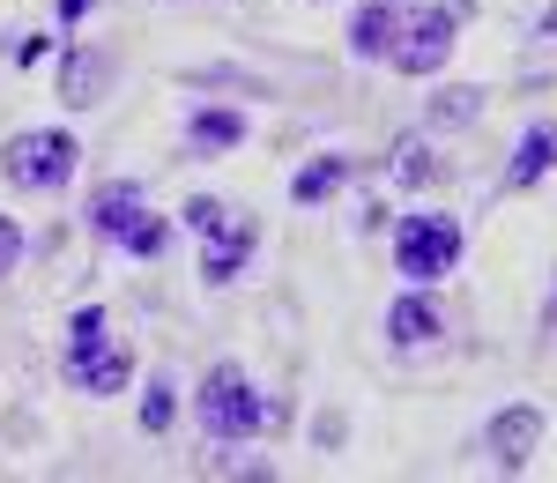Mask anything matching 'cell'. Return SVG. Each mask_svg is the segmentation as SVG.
Wrapping results in <instances>:
<instances>
[{
  "label": "cell",
  "instance_id": "6da1fadb",
  "mask_svg": "<svg viewBox=\"0 0 557 483\" xmlns=\"http://www.w3.org/2000/svg\"><path fill=\"white\" fill-rule=\"evenodd\" d=\"M194 417H201V432H209L215 446H246L268 424V409H260V387L246 380V364H209L201 372V395H194Z\"/></svg>",
  "mask_w": 557,
  "mask_h": 483
},
{
  "label": "cell",
  "instance_id": "7a4b0ae2",
  "mask_svg": "<svg viewBox=\"0 0 557 483\" xmlns=\"http://www.w3.org/2000/svg\"><path fill=\"white\" fill-rule=\"evenodd\" d=\"M75 164H83V141L67 127H23L0 149V172H8L15 194H60L75 178Z\"/></svg>",
  "mask_w": 557,
  "mask_h": 483
},
{
  "label": "cell",
  "instance_id": "3957f363",
  "mask_svg": "<svg viewBox=\"0 0 557 483\" xmlns=\"http://www.w3.org/2000/svg\"><path fill=\"white\" fill-rule=\"evenodd\" d=\"M454 261H461V223L454 216H401V231H394V268L417 290H431L438 275H454Z\"/></svg>",
  "mask_w": 557,
  "mask_h": 483
},
{
  "label": "cell",
  "instance_id": "277c9868",
  "mask_svg": "<svg viewBox=\"0 0 557 483\" xmlns=\"http://www.w3.org/2000/svg\"><path fill=\"white\" fill-rule=\"evenodd\" d=\"M454 60V15L446 8H417V15H394V45H386V67L424 83Z\"/></svg>",
  "mask_w": 557,
  "mask_h": 483
},
{
  "label": "cell",
  "instance_id": "5b68a950",
  "mask_svg": "<svg viewBox=\"0 0 557 483\" xmlns=\"http://www.w3.org/2000/svg\"><path fill=\"white\" fill-rule=\"evenodd\" d=\"M483 446H491V461H498L506 476H520V469L535 461V446H543V409H535V401L498 409V417H491V432H483Z\"/></svg>",
  "mask_w": 557,
  "mask_h": 483
},
{
  "label": "cell",
  "instance_id": "8992f818",
  "mask_svg": "<svg viewBox=\"0 0 557 483\" xmlns=\"http://www.w3.org/2000/svg\"><path fill=\"white\" fill-rule=\"evenodd\" d=\"M134 380V350H120V343H97V350L67 357V387L75 395H120Z\"/></svg>",
  "mask_w": 557,
  "mask_h": 483
},
{
  "label": "cell",
  "instance_id": "52a82bcc",
  "mask_svg": "<svg viewBox=\"0 0 557 483\" xmlns=\"http://www.w3.org/2000/svg\"><path fill=\"white\" fill-rule=\"evenodd\" d=\"M438 335H446L438 306L409 283V298H394V306H386V343H394V350H424V343H438Z\"/></svg>",
  "mask_w": 557,
  "mask_h": 483
},
{
  "label": "cell",
  "instance_id": "ba28073f",
  "mask_svg": "<svg viewBox=\"0 0 557 483\" xmlns=\"http://www.w3.org/2000/svg\"><path fill=\"white\" fill-rule=\"evenodd\" d=\"M253 246H260V231L253 223H215L209 231V253H201V283H215V290H223V283H231V275H238V268L253 261Z\"/></svg>",
  "mask_w": 557,
  "mask_h": 483
},
{
  "label": "cell",
  "instance_id": "9c48e42d",
  "mask_svg": "<svg viewBox=\"0 0 557 483\" xmlns=\"http://www.w3.org/2000/svg\"><path fill=\"white\" fill-rule=\"evenodd\" d=\"M557 172V120H535V127L513 141V164H506V186L528 194V186H543Z\"/></svg>",
  "mask_w": 557,
  "mask_h": 483
},
{
  "label": "cell",
  "instance_id": "30bf717a",
  "mask_svg": "<svg viewBox=\"0 0 557 483\" xmlns=\"http://www.w3.org/2000/svg\"><path fill=\"white\" fill-rule=\"evenodd\" d=\"M134 216H141V186H134V178H104V186L89 194V231H97L104 246H120Z\"/></svg>",
  "mask_w": 557,
  "mask_h": 483
},
{
  "label": "cell",
  "instance_id": "8fae6325",
  "mask_svg": "<svg viewBox=\"0 0 557 483\" xmlns=\"http://www.w3.org/2000/svg\"><path fill=\"white\" fill-rule=\"evenodd\" d=\"M238 141H246V112H231V104H209V112L186 120V149H194V157H223V149H238Z\"/></svg>",
  "mask_w": 557,
  "mask_h": 483
},
{
  "label": "cell",
  "instance_id": "7c38bea8",
  "mask_svg": "<svg viewBox=\"0 0 557 483\" xmlns=\"http://www.w3.org/2000/svg\"><path fill=\"white\" fill-rule=\"evenodd\" d=\"M349 172H357V157H312V164L290 178V201H298V209H320V201H335L349 186Z\"/></svg>",
  "mask_w": 557,
  "mask_h": 483
},
{
  "label": "cell",
  "instance_id": "4fadbf2b",
  "mask_svg": "<svg viewBox=\"0 0 557 483\" xmlns=\"http://www.w3.org/2000/svg\"><path fill=\"white\" fill-rule=\"evenodd\" d=\"M104 75H112L104 52H67V60H60V104H75V112L97 104V97H104Z\"/></svg>",
  "mask_w": 557,
  "mask_h": 483
},
{
  "label": "cell",
  "instance_id": "5bb4252c",
  "mask_svg": "<svg viewBox=\"0 0 557 483\" xmlns=\"http://www.w3.org/2000/svg\"><path fill=\"white\" fill-rule=\"evenodd\" d=\"M386 45H394V8H386V0H364V8L349 15V52H357V60H386Z\"/></svg>",
  "mask_w": 557,
  "mask_h": 483
},
{
  "label": "cell",
  "instance_id": "9a60e30c",
  "mask_svg": "<svg viewBox=\"0 0 557 483\" xmlns=\"http://www.w3.org/2000/svg\"><path fill=\"white\" fill-rule=\"evenodd\" d=\"M172 424H178V387L164 380V372H157V380L141 387V432H149V439H164Z\"/></svg>",
  "mask_w": 557,
  "mask_h": 483
},
{
  "label": "cell",
  "instance_id": "2e32d148",
  "mask_svg": "<svg viewBox=\"0 0 557 483\" xmlns=\"http://www.w3.org/2000/svg\"><path fill=\"white\" fill-rule=\"evenodd\" d=\"M394 172H401V186H438V178H446V164H438V149H431V141H417V134H409V141L394 149Z\"/></svg>",
  "mask_w": 557,
  "mask_h": 483
},
{
  "label": "cell",
  "instance_id": "e0dca14e",
  "mask_svg": "<svg viewBox=\"0 0 557 483\" xmlns=\"http://www.w3.org/2000/svg\"><path fill=\"white\" fill-rule=\"evenodd\" d=\"M120 246H127L134 261H157V253L172 246V223H164V216H149V209H141V216L127 223V238H120Z\"/></svg>",
  "mask_w": 557,
  "mask_h": 483
},
{
  "label": "cell",
  "instance_id": "ac0fdd59",
  "mask_svg": "<svg viewBox=\"0 0 557 483\" xmlns=\"http://www.w3.org/2000/svg\"><path fill=\"white\" fill-rule=\"evenodd\" d=\"M97 343H104V312H97V306H83L75 320H67V357L97 350Z\"/></svg>",
  "mask_w": 557,
  "mask_h": 483
},
{
  "label": "cell",
  "instance_id": "d6986e66",
  "mask_svg": "<svg viewBox=\"0 0 557 483\" xmlns=\"http://www.w3.org/2000/svg\"><path fill=\"white\" fill-rule=\"evenodd\" d=\"M475 104H483V89H446L438 97V120H475Z\"/></svg>",
  "mask_w": 557,
  "mask_h": 483
},
{
  "label": "cell",
  "instance_id": "ffe728a7",
  "mask_svg": "<svg viewBox=\"0 0 557 483\" xmlns=\"http://www.w3.org/2000/svg\"><path fill=\"white\" fill-rule=\"evenodd\" d=\"M15 261H23V223L0 216V275H15Z\"/></svg>",
  "mask_w": 557,
  "mask_h": 483
},
{
  "label": "cell",
  "instance_id": "44dd1931",
  "mask_svg": "<svg viewBox=\"0 0 557 483\" xmlns=\"http://www.w3.org/2000/svg\"><path fill=\"white\" fill-rule=\"evenodd\" d=\"M215 223H223V201H209V194H201V201H186V231H201V238H209Z\"/></svg>",
  "mask_w": 557,
  "mask_h": 483
},
{
  "label": "cell",
  "instance_id": "7402d4cb",
  "mask_svg": "<svg viewBox=\"0 0 557 483\" xmlns=\"http://www.w3.org/2000/svg\"><path fill=\"white\" fill-rule=\"evenodd\" d=\"M89 8H97V0H52V15H60V23H67V30H75V23H83Z\"/></svg>",
  "mask_w": 557,
  "mask_h": 483
},
{
  "label": "cell",
  "instance_id": "603a6c76",
  "mask_svg": "<svg viewBox=\"0 0 557 483\" xmlns=\"http://www.w3.org/2000/svg\"><path fill=\"white\" fill-rule=\"evenodd\" d=\"M543 327H557V283H550V298H543Z\"/></svg>",
  "mask_w": 557,
  "mask_h": 483
},
{
  "label": "cell",
  "instance_id": "cb8c5ba5",
  "mask_svg": "<svg viewBox=\"0 0 557 483\" xmlns=\"http://www.w3.org/2000/svg\"><path fill=\"white\" fill-rule=\"evenodd\" d=\"M543 38H557V8H550V15H543Z\"/></svg>",
  "mask_w": 557,
  "mask_h": 483
}]
</instances>
